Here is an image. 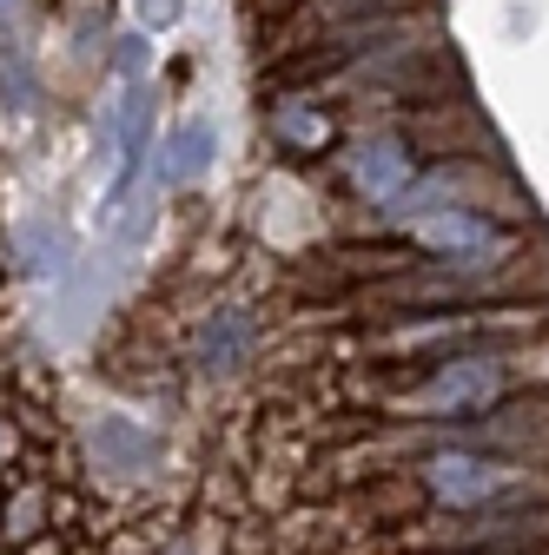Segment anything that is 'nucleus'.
Wrapping results in <instances>:
<instances>
[{
    "label": "nucleus",
    "instance_id": "nucleus-4",
    "mask_svg": "<svg viewBox=\"0 0 549 555\" xmlns=\"http://www.w3.org/2000/svg\"><path fill=\"white\" fill-rule=\"evenodd\" d=\"M213 159H219V132H213V119H205V113L179 119V126L159 139V153H153V192H179V185L205 179V172H213Z\"/></svg>",
    "mask_w": 549,
    "mask_h": 555
},
{
    "label": "nucleus",
    "instance_id": "nucleus-12",
    "mask_svg": "<svg viewBox=\"0 0 549 555\" xmlns=\"http://www.w3.org/2000/svg\"><path fill=\"white\" fill-rule=\"evenodd\" d=\"M8 443H14V437H8V424H0V456H8Z\"/></svg>",
    "mask_w": 549,
    "mask_h": 555
},
{
    "label": "nucleus",
    "instance_id": "nucleus-2",
    "mask_svg": "<svg viewBox=\"0 0 549 555\" xmlns=\"http://www.w3.org/2000/svg\"><path fill=\"white\" fill-rule=\"evenodd\" d=\"M345 172H352L358 198H371L378 212H391V205L410 192V179H418V153H410L397 132H378V139H358L345 153Z\"/></svg>",
    "mask_w": 549,
    "mask_h": 555
},
{
    "label": "nucleus",
    "instance_id": "nucleus-7",
    "mask_svg": "<svg viewBox=\"0 0 549 555\" xmlns=\"http://www.w3.org/2000/svg\"><path fill=\"white\" fill-rule=\"evenodd\" d=\"M47 522H53V490L47 482H34V490H21L8 509H0V542H40L47 535Z\"/></svg>",
    "mask_w": 549,
    "mask_h": 555
},
{
    "label": "nucleus",
    "instance_id": "nucleus-11",
    "mask_svg": "<svg viewBox=\"0 0 549 555\" xmlns=\"http://www.w3.org/2000/svg\"><path fill=\"white\" fill-rule=\"evenodd\" d=\"M0 14H8V21H14V14H21V0H0Z\"/></svg>",
    "mask_w": 549,
    "mask_h": 555
},
{
    "label": "nucleus",
    "instance_id": "nucleus-6",
    "mask_svg": "<svg viewBox=\"0 0 549 555\" xmlns=\"http://www.w3.org/2000/svg\"><path fill=\"white\" fill-rule=\"evenodd\" d=\"M271 139L292 146V153H318L331 139V119L318 113V100H285L279 113H271Z\"/></svg>",
    "mask_w": 549,
    "mask_h": 555
},
{
    "label": "nucleus",
    "instance_id": "nucleus-9",
    "mask_svg": "<svg viewBox=\"0 0 549 555\" xmlns=\"http://www.w3.org/2000/svg\"><path fill=\"white\" fill-rule=\"evenodd\" d=\"M179 14H186V0H140V27L146 34H173Z\"/></svg>",
    "mask_w": 549,
    "mask_h": 555
},
{
    "label": "nucleus",
    "instance_id": "nucleus-5",
    "mask_svg": "<svg viewBox=\"0 0 549 555\" xmlns=\"http://www.w3.org/2000/svg\"><path fill=\"white\" fill-rule=\"evenodd\" d=\"M252 318L245 311H213L199 324V344H192V364L205 371V377H232L239 364H252Z\"/></svg>",
    "mask_w": 549,
    "mask_h": 555
},
{
    "label": "nucleus",
    "instance_id": "nucleus-10",
    "mask_svg": "<svg viewBox=\"0 0 549 555\" xmlns=\"http://www.w3.org/2000/svg\"><path fill=\"white\" fill-rule=\"evenodd\" d=\"M27 555H66V548H60L53 535H40V542H27Z\"/></svg>",
    "mask_w": 549,
    "mask_h": 555
},
{
    "label": "nucleus",
    "instance_id": "nucleus-1",
    "mask_svg": "<svg viewBox=\"0 0 549 555\" xmlns=\"http://www.w3.org/2000/svg\"><path fill=\"white\" fill-rule=\"evenodd\" d=\"M510 390L516 384H510L503 351H463V358H444L410 390H397L391 410L410 416V424H418V416H431V424H463V416H476V410H497Z\"/></svg>",
    "mask_w": 549,
    "mask_h": 555
},
{
    "label": "nucleus",
    "instance_id": "nucleus-8",
    "mask_svg": "<svg viewBox=\"0 0 549 555\" xmlns=\"http://www.w3.org/2000/svg\"><path fill=\"white\" fill-rule=\"evenodd\" d=\"M503 364H510V384L549 390V331H542V337H529V344H510Z\"/></svg>",
    "mask_w": 549,
    "mask_h": 555
},
{
    "label": "nucleus",
    "instance_id": "nucleus-3",
    "mask_svg": "<svg viewBox=\"0 0 549 555\" xmlns=\"http://www.w3.org/2000/svg\"><path fill=\"white\" fill-rule=\"evenodd\" d=\"M87 463L100 476H113V482H140L159 463V437L140 424V416L106 410V416H93V430H87Z\"/></svg>",
    "mask_w": 549,
    "mask_h": 555
}]
</instances>
